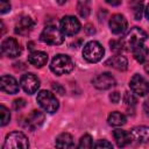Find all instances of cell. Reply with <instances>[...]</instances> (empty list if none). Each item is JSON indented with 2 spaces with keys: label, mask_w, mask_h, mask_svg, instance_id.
Instances as JSON below:
<instances>
[{
  "label": "cell",
  "mask_w": 149,
  "mask_h": 149,
  "mask_svg": "<svg viewBox=\"0 0 149 149\" xmlns=\"http://www.w3.org/2000/svg\"><path fill=\"white\" fill-rule=\"evenodd\" d=\"M34 24H35V22L33 21L31 17H29V16H21L16 21L14 30L19 35H26V34H28V33H30L33 30Z\"/></svg>",
  "instance_id": "cell-15"
},
{
  "label": "cell",
  "mask_w": 149,
  "mask_h": 149,
  "mask_svg": "<svg viewBox=\"0 0 149 149\" xmlns=\"http://www.w3.org/2000/svg\"><path fill=\"white\" fill-rule=\"evenodd\" d=\"M36 99H37L38 105L48 113H55L59 107V102H58L57 98L50 91H47V90L40 91L37 93Z\"/></svg>",
  "instance_id": "cell-5"
},
{
  "label": "cell",
  "mask_w": 149,
  "mask_h": 149,
  "mask_svg": "<svg viewBox=\"0 0 149 149\" xmlns=\"http://www.w3.org/2000/svg\"><path fill=\"white\" fill-rule=\"evenodd\" d=\"M122 0H106V2L111 6H119Z\"/></svg>",
  "instance_id": "cell-34"
},
{
  "label": "cell",
  "mask_w": 149,
  "mask_h": 149,
  "mask_svg": "<svg viewBox=\"0 0 149 149\" xmlns=\"http://www.w3.org/2000/svg\"><path fill=\"white\" fill-rule=\"evenodd\" d=\"M74 68V64L72 62V59L63 54H58L56 55L50 64V69L51 71L57 74V76H62V74H66L70 73Z\"/></svg>",
  "instance_id": "cell-1"
},
{
  "label": "cell",
  "mask_w": 149,
  "mask_h": 149,
  "mask_svg": "<svg viewBox=\"0 0 149 149\" xmlns=\"http://www.w3.org/2000/svg\"><path fill=\"white\" fill-rule=\"evenodd\" d=\"M113 137L118 144V147H126L132 142L129 133L123 129H115L113 130Z\"/></svg>",
  "instance_id": "cell-19"
},
{
  "label": "cell",
  "mask_w": 149,
  "mask_h": 149,
  "mask_svg": "<svg viewBox=\"0 0 149 149\" xmlns=\"http://www.w3.org/2000/svg\"><path fill=\"white\" fill-rule=\"evenodd\" d=\"M44 121V114L41 111H31V113L28 114V116L26 118V123L24 126L31 130L36 129L37 127H40Z\"/></svg>",
  "instance_id": "cell-16"
},
{
  "label": "cell",
  "mask_w": 149,
  "mask_h": 149,
  "mask_svg": "<svg viewBox=\"0 0 149 149\" xmlns=\"http://www.w3.org/2000/svg\"><path fill=\"white\" fill-rule=\"evenodd\" d=\"M59 26H61V30L64 33V35H68V36L76 35L80 30L79 20L71 15H66V16L62 17Z\"/></svg>",
  "instance_id": "cell-7"
},
{
  "label": "cell",
  "mask_w": 149,
  "mask_h": 149,
  "mask_svg": "<svg viewBox=\"0 0 149 149\" xmlns=\"http://www.w3.org/2000/svg\"><path fill=\"white\" fill-rule=\"evenodd\" d=\"M52 90H54L56 93L61 94V95H63V94L65 93V88H64L61 84H58V83H54V84H52Z\"/></svg>",
  "instance_id": "cell-32"
},
{
  "label": "cell",
  "mask_w": 149,
  "mask_h": 149,
  "mask_svg": "<svg viewBox=\"0 0 149 149\" xmlns=\"http://www.w3.org/2000/svg\"><path fill=\"white\" fill-rule=\"evenodd\" d=\"M22 90L28 94H34L40 87V79L34 73H26L20 79Z\"/></svg>",
  "instance_id": "cell-9"
},
{
  "label": "cell",
  "mask_w": 149,
  "mask_h": 149,
  "mask_svg": "<svg viewBox=\"0 0 149 149\" xmlns=\"http://www.w3.org/2000/svg\"><path fill=\"white\" fill-rule=\"evenodd\" d=\"M144 70H146L147 73H149V61L146 63V65H144Z\"/></svg>",
  "instance_id": "cell-37"
},
{
  "label": "cell",
  "mask_w": 149,
  "mask_h": 149,
  "mask_svg": "<svg viewBox=\"0 0 149 149\" xmlns=\"http://www.w3.org/2000/svg\"><path fill=\"white\" fill-rule=\"evenodd\" d=\"M128 27V22L126 20V17L121 14H114L112 15V17L109 19V28L111 31L115 35H121L127 30Z\"/></svg>",
  "instance_id": "cell-12"
},
{
  "label": "cell",
  "mask_w": 149,
  "mask_h": 149,
  "mask_svg": "<svg viewBox=\"0 0 149 149\" xmlns=\"http://www.w3.org/2000/svg\"><path fill=\"white\" fill-rule=\"evenodd\" d=\"M0 86H1V90L8 94H15L19 92V84H17L16 79L8 74L1 76Z\"/></svg>",
  "instance_id": "cell-14"
},
{
  "label": "cell",
  "mask_w": 149,
  "mask_h": 149,
  "mask_svg": "<svg viewBox=\"0 0 149 149\" xmlns=\"http://www.w3.org/2000/svg\"><path fill=\"white\" fill-rule=\"evenodd\" d=\"M143 109H144V112L149 115V99H147V100L144 101V104H143Z\"/></svg>",
  "instance_id": "cell-35"
},
{
  "label": "cell",
  "mask_w": 149,
  "mask_h": 149,
  "mask_svg": "<svg viewBox=\"0 0 149 149\" xmlns=\"http://www.w3.org/2000/svg\"><path fill=\"white\" fill-rule=\"evenodd\" d=\"M106 65L108 66H112L119 71H125L128 66V61L125 56L122 55H116V56H113L111 57L109 59L106 61Z\"/></svg>",
  "instance_id": "cell-18"
},
{
  "label": "cell",
  "mask_w": 149,
  "mask_h": 149,
  "mask_svg": "<svg viewBox=\"0 0 149 149\" xmlns=\"http://www.w3.org/2000/svg\"><path fill=\"white\" fill-rule=\"evenodd\" d=\"M109 45H111V50H113L114 52H121L122 50L126 49L122 40H113L109 42Z\"/></svg>",
  "instance_id": "cell-26"
},
{
  "label": "cell",
  "mask_w": 149,
  "mask_h": 149,
  "mask_svg": "<svg viewBox=\"0 0 149 149\" xmlns=\"http://www.w3.org/2000/svg\"><path fill=\"white\" fill-rule=\"evenodd\" d=\"M10 10V2L9 0H0V13L5 14Z\"/></svg>",
  "instance_id": "cell-28"
},
{
  "label": "cell",
  "mask_w": 149,
  "mask_h": 149,
  "mask_svg": "<svg viewBox=\"0 0 149 149\" xmlns=\"http://www.w3.org/2000/svg\"><path fill=\"white\" fill-rule=\"evenodd\" d=\"M0 113H1V126H6V125L9 122V120H10L9 109H8L6 106L1 105V106H0Z\"/></svg>",
  "instance_id": "cell-25"
},
{
  "label": "cell",
  "mask_w": 149,
  "mask_h": 149,
  "mask_svg": "<svg viewBox=\"0 0 149 149\" xmlns=\"http://www.w3.org/2000/svg\"><path fill=\"white\" fill-rule=\"evenodd\" d=\"M94 148H113V144L106 140H99L93 144Z\"/></svg>",
  "instance_id": "cell-29"
},
{
  "label": "cell",
  "mask_w": 149,
  "mask_h": 149,
  "mask_svg": "<svg viewBox=\"0 0 149 149\" xmlns=\"http://www.w3.org/2000/svg\"><path fill=\"white\" fill-rule=\"evenodd\" d=\"M1 51L5 56H7L9 58H14L21 54V47L15 38L7 37L1 43Z\"/></svg>",
  "instance_id": "cell-10"
},
{
  "label": "cell",
  "mask_w": 149,
  "mask_h": 149,
  "mask_svg": "<svg viewBox=\"0 0 149 149\" xmlns=\"http://www.w3.org/2000/svg\"><path fill=\"white\" fill-rule=\"evenodd\" d=\"M133 55H134V58L139 62V63H144L148 55H149V49L144 45V44H140L137 47H135L133 50Z\"/></svg>",
  "instance_id": "cell-21"
},
{
  "label": "cell",
  "mask_w": 149,
  "mask_h": 149,
  "mask_svg": "<svg viewBox=\"0 0 149 149\" xmlns=\"http://www.w3.org/2000/svg\"><path fill=\"white\" fill-rule=\"evenodd\" d=\"M120 93L119 92H112L111 94H109V99H111V101L113 102V104H116V102H119L120 101Z\"/></svg>",
  "instance_id": "cell-33"
},
{
  "label": "cell",
  "mask_w": 149,
  "mask_h": 149,
  "mask_svg": "<svg viewBox=\"0 0 149 149\" xmlns=\"http://www.w3.org/2000/svg\"><path fill=\"white\" fill-rule=\"evenodd\" d=\"M85 30H86L88 34H94V31H95V30H94V28H93L91 24H87V26H86V28H85Z\"/></svg>",
  "instance_id": "cell-36"
},
{
  "label": "cell",
  "mask_w": 149,
  "mask_h": 149,
  "mask_svg": "<svg viewBox=\"0 0 149 149\" xmlns=\"http://www.w3.org/2000/svg\"><path fill=\"white\" fill-rule=\"evenodd\" d=\"M29 147V141L27 136L21 132H12L6 135L3 149H27Z\"/></svg>",
  "instance_id": "cell-4"
},
{
  "label": "cell",
  "mask_w": 149,
  "mask_h": 149,
  "mask_svg": "<svg viewBox=\"0 0 149 149\" xmlns=\"http://www.w3.org/2000/svg\"><path fill=\"white\" fill-rule=\"evenodd\" d=\"M115 83H116L115 78L108 72L100 73L97 77H94L93 80H92L93 86L98 90H108V88L113 87L115 85Z\"/></svg>",
  "instance_id": "cell-11"
},
{
  "label": "cell",
  "mask_w": 149,
  "mask_h": 149,
  "mask_svg": "<svg viewBox=\"0 0 149 149\" xmlns=\"http://www.w3.org/2000/svg\"><path fill=\"white\" fill-rule=\"evenodd\" d=\"M146 16H147V19H148V21H149V5H148L147 8H146Z\"/></svg>",
  "instance_id": "cell-38"
},
{
  "label": "cell",
  "mask_w": 149,
  "mask_h": 149,
  "mask_svg": "<svg viewBox=\"0 0 149 149\" xmlns=\"http://www.w3.org/2000/svg\"><path fill=\"white\" fill-rule=\"evenodd\" d=\"M105 54L102 45L97 41L87 42L83 48V57L88 63H97L99 62Z\"/></svg>",
  "instance_id": "cell-2"
},
{
  "label": "cell",
  "mask_w": 149,
  "mask_h": 149,
  "mask_svg": "<svg viewBox=\"0 0 149 149\" xmlns=\"http://www.w3.org/2000/svg\"><path fill=\"white\" fill-rule=\"evenodd\" d=\"M142 14H143V7H142L141 3H139V5H136L134 7V17L136 20H141Z\"/></svg>",
  "instance_id": "cell-30"
},
{
  "label": "cell",
  "mask_w": 149,
  "mask_h": 149,
  "mask_svg": "<svg viewBox=\"0 0 149 149\" xmlns=\"http://www.w3.org/2000/svg\"><path fill=\"white\" fill-rule=\"evenodd\" d=\"M107 121H108V123H109L111 126L120 127V126H123V125L126 123L127 119H126V116H125L122 113L115 111V112H112V113L108 115Z\"/></svg>",
  "instance_id": "cell-22"
},
{
  "label": "cell",
  "mask_w": 149,
  "mask_h": 149,
  "mask_svg": "<svg viewBox=\"0 0 149 149\" xmlns=\"http://www.w3.org/2000/svg\"><path fill=\"white\" fill-rule=\"evenodd\" d=\"M129 136L132 142L137 143H149V127L147 126H137L132 128L129 132Z\"/></svg>",
  "instance_id": "cell-13"
},
{
  "label": "cell",
  "mask_w": 149,
  "mask_h": 149,
  "mask_svg": "<svg viewBox=\"0 0 149 149\" xmlns=\"http://www.w3.org/2000/svg\"><path fill=\"white\" fill-rule=\"evenodd\" d=\"M55 144L58 148H72L74 146L73 144V137L69 133H62L56 137Z\"/></svg>",
  "instance_id": "cell-20"
},
{
  "label": "cell",
  "mask_w": 149,
  "mask_h": 149,
  "mask_svg": "<svg viewBox=\"0 0 149 149\" xmlns=\"http://www.w3.org/2000/svg\"><path fill=\"white\" fill-rule=\"evenodd\" d=\"M28 62L35 68H42L48 62V55L44 51H33L28 56Z\"/></svg>",
  "instance_id": "cell-17"
},
{
  "label": "cell",
  "mask_w": 149,
  "mask_h": 149,
  "mask_svg": "<svg viewBox=\"0 0 149 149\" xmlns=\"http://www.w3.org/2000/svg\"><path fill=\"white\" fill-rule=\"evenodd\" d=\"M40 37L42 42L50 45H59L64 42V33L56 26H47Z\"/></svg>",
  "instance_id": "cell-6"
},
{
  "label": "cell",
  "mask_w": 149,
  "mask_h": 149,
  "mask_svg": "<svg viewBox=\"0 0 149 149\" xmlns=\"http://www.w3.org/2000/svg\"><path fill=\"white\" fill-rule=\"evenodd\" d=\"M147 37H148V35L144 30H142L139 27H133L126 34V36L122 41H123V44H125L126 49L133 50L135 47H137L140 44H143L144 41L147 40Z\"/></svg>",
  "instance_id": "cell-3"
},
{
  "label": "cell",
  "mask_w": 149,
  "mask_h": 149,
  "mask_svg": "<svg viewBox=\"0 0 149 149\" xmlns=\"http://www.w3.org/2000/svg\"><path fill=\"white\" fill-rule=\"evenodd\" d=\"M77 10L81 17H87L91 13V0H78Z\"/></svg>",
  "instance_id": "cell-23"
},
{
  "label": "cell",
  "mask_w": 149,
  "mask_h": 149,
  "mask_svg": "<svg viewBox=\"0 0 149 149\" xmlns=\"http://www.w3.org/2000/svg\"><path fill=\"white\" fill-rule=\"evenodd\" d=\"M92 147H93V142H92L91 135H88V134L83 135L79 140L78 148H92Z\"/></svg>",
  "instance_id": "cell-24"
},
{
  "label": "cell",
  "mask_w": 149,
  "mask_h": 149,
  "mask_svg": "<svg viewBox=\"0 0 149 149\" xmlns=\"http://www.w3.org/2000/svg\"><path fill=\"white\" fill-rule=\"evenodd\" d=\"M129 86L133 93L139 97H144L149 93V83L141 74H134L129 81Z\"/></svg>",
  "instance_id": "cell-8"
},
{
  "label": "cell",
  "mask_w": 149,
  "mask_h": 149,
  "mask_svg": "<svg viewBox=\"0 0 149 149\" xmlns=\"http://www.w3.org/2000/svg\"><path fill=\"white\" fill-rule=\"evenodd\" d=\"M26 106V101H24V99H15L14 101H13V108L14 109H16V111H20V109H22L23 107Z\"/></svg>",
  "instance_id": "cell-31"
},
{
  "label": "cell",
  "mask_w": 149,
  "mask_h": 149,
  "mask_svg": "<svg viewBox=\"0 0 149 149\" xmlns=\"http://www.w3.org/2000/svg\"><path fill=\"white\" fill-rule=\"evenodd\" d=\"M123 101H125V104L127 106H135L136 102H137V99H136V97L133 93L126 92L125 95H123Z\"/></svg>",
  "instance_id": "cell-27"
}]
</instances>
